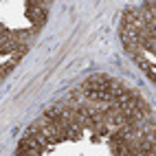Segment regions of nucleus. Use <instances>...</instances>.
<instances>
[{"label":"nucleus","mask_w":156,"mask_h":156,"mask_svg":"<svg viewBox=\"0 0 156 156\" xmlns=\"http://www.w3.org/2000/svg\"><path fill=\"white\" fill-rule=\"evenodd\" d=\"M46 13L48 11H44V9H40V7H27V18L33 22V33H37L40 29H42V24L46 22Z\"/></svg>","instance_id":"nucleus-1"},{"label":"nucleus","mask_w":156,"mask_h":156,"mask_svg":"<svg viewBox=\"0 0 156 156\" xmlns=\"http://www.w3.org/2000/svg\"><path fill=\"white\" fill-rule=\"evenodd\" d=\"M16 64H13V62H7V64L5 66H0V81H2L7 75H9V73H11V68H13Z\"/></svg>","instance_id":"nucleus-2"}]
</instances>
